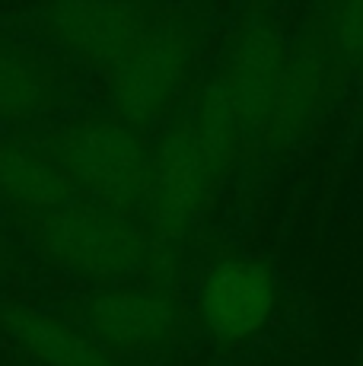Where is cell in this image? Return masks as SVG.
<instances>
[{
	"label": "cell",
	"instance_id": "6da1fadb",
	"mask_svg": "<svg viewBox=\"0 0 363 366\" xmlns=\"http://www.w3.org/2000/svg\"><path fill=\"white\" fill-rule=\"evenodd\" d=\"M334 74L344 70L334 58L322 16L303 26L297 39H287L268 19H255L229 35L214 80L246 137L287 140L325 105Z\"/></svg>",
	"mask_w": 363,
	"mask_h": 366
},
{
	"label": "cell",
	"instance_id": "7a4b0ae2",
	"mask_svg": "<svg viewBox=\"0 0 363 366\" xmlns=\"http://www.w3.org/2000/svg\"><path fill=\"white\" fill-rule=\"evenodd\" d=\"M242 140L246 134L214 76L188 89L153 144L144 223L163 242L188 239L201 227Z\"/></svg>",
	"mask_w": 363,
	"mask_h": 366
},
{
	"label": "cell",
	"instance_id": "3957f363",
	"mask_svg": "<svg viewBox=\"0 0 363 366\" xmlns=\"http://www.w3.org/2000/svg\"><path fill=\"white\" fill-rule=\"evenodd\" d=\"M26 229L45 262L76 277L102 280V287L156 280V271L166 264V242L141 217L83 198L29 217Z\"/></svg>",
	"mask_w": 363,
	"mask_h": 366
},
{
	"label": "cell",
	"instance_id": "277c9868",
	"mask_svg": "<svg viewBox=\"0 0 363 366\" xmlns=\"http://www.w3.org/2000/svg\"><path fill=\"white\" fill-rule=\"evenodd\" d=\"M198 61V26L185 10L159 6L131 51L109 70V112L146 131L163 124L192 89Z\"/></svg>",
	"mask_w": 363,
	"mask_h": 366
},
{
	"label": "cell",
	"instance_id": "5b68a950",
	"mask_svg": "<svg viewBox=\"0 0 363 366\" xmlns=\"http://www.w3.org/2000/svg\"><path fill=\"white\" fill-rule=\"evenodd\" d=\"M83 201L124 210L144 220L153 172V144L144 131L115 115H83L58 128L48 140Z\"/></svg>",
	"mask_w": 363,
	"mask_h": 366
},
{
	"label": "cell",
	"instance_id": "8992f818",
	"mask_svg": "<svg viewBox=\"0 0 363 366\" xmlns=\"http://www.w3.org/2000/svg\"><path fill=\"white\" fill-rule=\"evenodd\" d=\"M76 322L111 357L163 354L185 332V309L163 280H128L89 293Z\"/></svg>",
	"mask_w": 363,
	"mask_h": 366
},
{
	"label": "cell",
	"instance_id": "52a82bcc",
	"mask_svg": "<svg viewBox=\"0 0 363 366\" xmlns=\"http://www.w3.org/2000/svg\"><path fill=\"white\" fill-rule=\"evenodd\" d=\"M281 287L258 258H227L207 267L198 287L201 328L220 344H246L268 328L277 312Z\"/></svg>",
	"mask_w": 363,
	"mask_h": 366
},
{
	"label": "cell",
	"instance_id": "ba28073f",
	"mask_svg": "<svg viewBox=\"0 0 363 366\" xmlns=\"http://www.w3.org/2000/svg\"><path fill=\"white\" fill-rule=\"evenodd\" d=\"M156 10L150 4H48L41 6L39 29L71 61L109 74L144 35Z\"/></svg>",
	"mask_w": 363,
	"mask_h": 366
},
{
	"label": "cell",
	"instance_id": "9c48e42d",
	"mask_svg": "<svg viewBox=\"0 0 363 366\" xmlns=\"http://www.w3.org/2000/svg\"><path fill=\"white\" fill-rule=\"evenodd\" d=\"M0 201L29 220L80 201V192L45 144L0 140Z\"/></svg>",
	"mask_w": 363,
	"mask_h": 366
},
{
	"label": "cell",
	"instance_id": "30bf717a",
	"mask_svg": "<svg viewBox=\"0 0 363 366\" xmlns=\"http://www.w3.org/2000/svg\"><path fill=\"white\" fill-rule=\"evenodd\" d=\"M10 337L41 366H115V357L67 315L19 309L10 319Z\"/></svg>",
	"mask_w": 363,
	"mask_h": 366
},
{
	"label": "cell",
	"instance_id": "8fae6325",
	"mask_svg": "<svg viewBox=\"0 0 363 366\" xmlns=\"http://www.w3.org/2000/svg\"><path fill=\"white\" fill-rule=\"evenodd\" d=\"M61 102V76L48 58L0 41V122H36Z\"/></svg>",
	"mask_w": 363,
	"mask_h": 366
},
{
	"label": "cell",
	"instance_id": "7c38bea8",
	"mask_svg": "<svg viewBox=\"0 0 363 366\" xmlns=\"http://www.w3.org/2000/svg\"><path fill=\"white\" fill-rule=\"evenodd\" d=\"M319 16L325 23L328 41H332L341 70L363 80V0L325 6Z\"/></svg>",
	"mask_w": 363,
	"mask_h": 366
}]
</instances>
